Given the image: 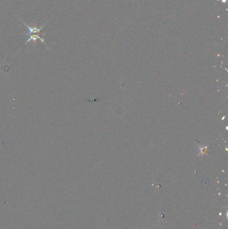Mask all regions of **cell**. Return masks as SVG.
I'll return each instance as SVG.
<instances>
[{
  "label": "cell",
  "instance_id": "2",
  "mask_svg": "<svg viewBox=\"0 0 228 229\" xmlns=\"http://www.w3.org/2000/svg\"><path fill=\"white\" fill-rule=\"evenodd\" d=\"M40 40L41 42H42L43 44H44L45 45H46V46H47V45H46V42H45V41H44V38H42V37H40V36H39L38 34H31V35H30V38H29V39L28 40L26 41V44H28V42H30L31 40H33V41H34V43L35 44H36V40Z\"/></svg>",
  "mask_w": 228,
  "mask_h": 229
},
{
  "label": "cell",
  "instance_id": "3",
  "mask_svg": "<svg viewBox=\"0 0 228 229\" xmlns=\"http://www.w3.org/2000/svg\"><path fill=\"white\" fill-rule=\"evenodd\" d=\"M222 1H223V2H225L226 0H222Z\"/></svg>",
  "mask_w": 228,
  "mask_h": 229
},
{
  "label": "cell",
  "instance_id": "1",
  "mask_svg": "<svg viewBox=\"0 0 228 229\" xmlns=\"http://www.w3.org/2000/svg\"><path fill=\"white\" fill-rule=\"evenodd\" d=\"M21 21H22V22L24 23V24L26 25V28H28V30H29L28 33H26V34H25L26 35V36H30V35H31V34H41L42 35H45L44 33H41V30H42V29L44 28L45 25H46V23H48V21H46V22L45 23L44 25H42V26H41L40 28H38V27H36V26L31 27L29 25L27 24L26 23H25L23 20H21Z\"/></svg>",
  "mask_w": 228,
  "mask_h": 229
}]
</instances>
